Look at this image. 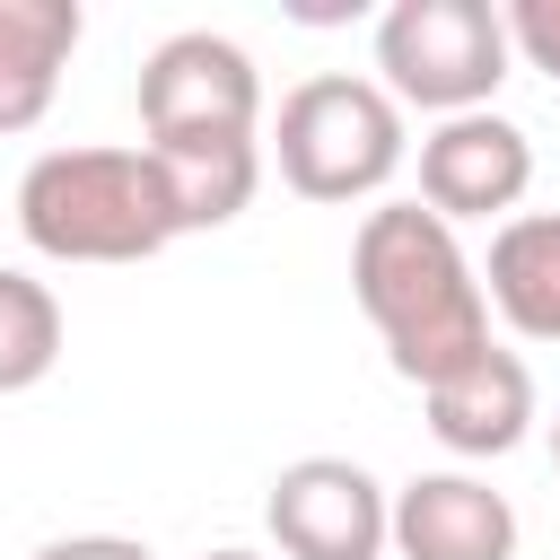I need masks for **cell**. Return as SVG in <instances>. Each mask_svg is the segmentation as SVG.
Instances as JSON below:
<instances>
[{
  "mask_svg": "<svg viewBox=\"0 0 560 560\" xmlns=\"http://www.w3.org/2000/svg\"><path fill=\"white\" fill-rule=\"evenodd\" d=\"M508 52H525L542 79H560V0H508Z\"/></svg>",
  "mask_w": 560,
  "mask_h": 560,
  "instance_id": "14",
  "label": "cell"
},
{
  "mask_svg": "<svg viewBox=\"0 0 560 560\" xmlns=\"http://www.w3.org/2000/svg\"><path fill=\"white\" fill-rule=\"evenodd\" d=\"M18 236L44 262H149L184 228L149 149H44L18 175Z\"/></svg>",
  "mask_w": 560,
  "mask_h": 560,
  "instance_id": "2",
  "label": "cell"
},
{
  "mask_svg": "<svg viewBox=\"0 0 560 560\" xmlns=\"http://www.w3.org/2000/svg\"><path fill=\"white\" fill-rule=\"evenodd\" d=\"M551 464H560V420H551Z\"/></svg>",
  "mask_w": 560,
  "mask_h": 560,
  "instance_id": "17",
  "label": "cell"
},
{
  "mask_svg": "<svg viewBox=\"0 0 560 560\" xmlns=\"http://www.w3.org/2000/svg\"><path fill=\"white\" fill-rule=\"evenodd\" d=\"M79 35H88L79 0H0V140L52 114Z\"/></svg>",
  "mask_w": 560,
  "mask_h": 560,
  "instance_id": "10",
  "label": "cell"
},
{
  "mask_svg": "<svg viewBox=\"0 0 560 560\" xmlns=\"http://www.w3.org/2000/svg\"><path fill=\"white\" fill-rule=\"evenodd\" d=\"M262 122V70L236 35L184 26L140 61V131L149 140H210Z\"/></svg>",
  "mask_w": 560,
  "mask_h": 560,
  "instance_id": "6",
  "label": "cell"
},
{
  "mask_svg": "<svg viewBox=\"0 0 560 560\" xmlns=\"http://www.w3.org/2000/svg\"><path fill=\"white\" fill-rule=\"evenodd\" d=\"M420 402H429V438H438L446 455H481V464H490V455L525 446V429H534V368L490 341L472 368L438 376Z\"/></svg>",
  "mask_w": 560,
  "mask_h": 560,
  "instance_id": "9",
  "label": "cell"
},
{
  "mask_svg": "<svg viewBox=\"0 0 560 560\" xmlns=\"http://www.w3.org/2000/svg\"><path fill=\"white\" fill-rule=\"evenodd\" d=\"M394 551L402 560H516L508 490L472 472H411L394 490Z\"/></svg>",
  "mask_w": 560,
  "mask_h": 560,
  "instance_id": "8",
  "label": "cell"
},
{
  "mask_svg": "<svg viewBox=\"0 0 560 560\" xmlns=\"http://www.w3.org/2000/svg\"><path fill=\"white\" fill-rule=\"evenodd\" d=\"M52 359H61V298L0 262V394L44 385Z\"/></svg>",
  "mask_w": 560,
  "mask_h": 560,
  "instance_id": "13",
  "label": "cell"
},
{
  "mask_svg": "<svg viewBox=\"0 0 560 560\" xmlns=\"http://www.w3.org/2000/svg\"><path fill=\"white\" fill-rule=\"evenodd\" d=\"M534 184V140L508 114H446L420 140V201L455 228V219H499L516 210Z\"/></svg>",
  "mask_w": 560,
  "mask_h": 560,
  "instance_id": "7",
  "label": "cell"
},
{
  "mask_svg": "<svg viewBox=\"0 0 560 560\" xmlns=\"http://www.w3.org/2000/svg\"><path fill=\"white\" fill-rule=\"evenodd\" d=\"M481 298H490L525 341H560V210H516V219L490 236Z\"/></svg>",
  "mask_w": 560,
  "mask_h": 560,
  "instance_id": "12",
  "label": "cell"
},
{
  "mask_svg": "<svg viewBox=\"0 0 560 560\" xmlns=\"http://www.w3.org/2000/svg\"><path fill=\"white\" fill-rule=\"evenodd\" d=\"M35 560H158V551L131 542V534H61V542H44Z\"/></svg>",
  "mask_w": 560,
  "mask_h": 560,
  "instance_id": "15",
  "label": "cell"
},
{
  "mask_svg": "<svg viewBox=\"0 0 560 560\" xmlns=\"http://www.w3.org/2000/svg\"><path fill=\"white\" fill-rule=\"evenodd\" d=\"M262 525L280 560H385L394 551V499L350 455H298L271 472Z\"/></svg>",
  "mask_w": 560,
  "mask_h": 560,
  "instance_id": "5",
  "label": "cell"
},
{
  "mask_svg": "<svg viewBox=\"0 0 560 560\" xmlns=\"http://www.w3.org/2000/svg\"><path fill=\"white\" fill-rule=\"evenodd\" d=\"M271 158H280V184L298 201H376L411 158L402 105L385 96V79H350V70L298 79L280 96Z\"/></svg>",
  "mask_w": 560,
  "mask_h": 560,
  "instance_id": "3",
  "label": "cell"
},
{
  "mask_svg": "<svg viewBox=\"0 0 560 560\" xmlns=\"http://www.w3.org/2000/svg\"><path fill=\"white\" fill-rule=\"evenodd\" d=\"M508 18L490 0H394L376 18V70L394 105L420 114H490L508 79Z\"/></svg>",
  "mask_w": 560,
  "mask_h": 560,
  "instance_id": "4",
  "label": "cell"
},
{
  "mask_svg": "<svg viewBox=\"0 0 560 560\" xmlns=\"http://www.w3.org/2000/svg\"><path fill=\"white\" fill-rule=\"evenodd\" d=\"M158 158V184L175 201V228H228L254 184H262V140L254 131H210V140H140Z\"/></svg>",
  "mask_w": 560,
  "mask_h": 560,
  "instance_id": "11",
  "label": "cell"
},
{
  "mask_svg": "<svg viewBox=\"0 0 560 560\" xmlns=\"http://www.w3.org/2000/svg\"><path fill=\"white\" fill-rule=\"evenodd\" d=\"M201 560H262V551H201Z\"/></svg>",
  "mask_w": 560,
  "mask_h": 560,
  "instance_id": "16",
  "label": "cell"
},
{
  "mask_svg": "<svg viewBox=\"0 0 560 560\" xmlns=\"http://www.w3.org/2000/svg\"><path fill=\"white\" fill-rule=\"evenodd\" d=\"M350 298L376 324L394 376L420 385V394L490 350L481 271H472V254L455 245V228L429 201H385V210L359 219V236H350Z\"/></svg>",
  "mask_w": 560,
  "mask_h": 560,
  "instance_id": "1",
  "label": "cell"
}]
</instances>
